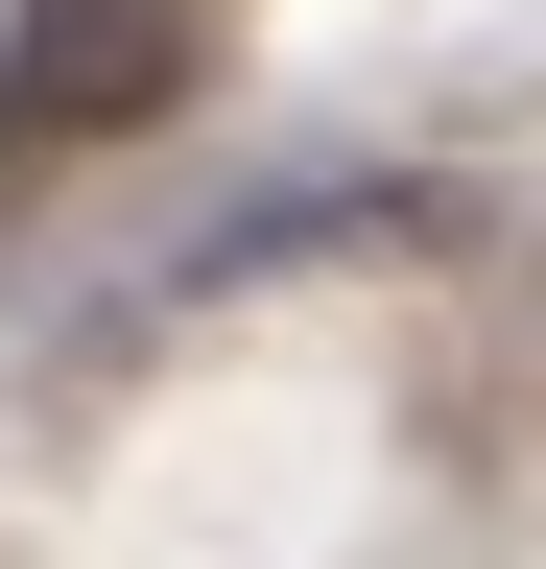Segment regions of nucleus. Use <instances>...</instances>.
<instances>
[{"label": "nucleus", "mask_w": 546, "mask_h": 569, "mask_svg": "<svg viewBox=\"0 0 546 569\" xmlns=\"http://www.w3.org/2000/svg\"><path fill=\"white\" fill-rule=\"evenodd\" d=\"M190 71H215V0H0V167L190 119Z\"/></svg>", "instance_id": "obj_1"}]
</instances>
